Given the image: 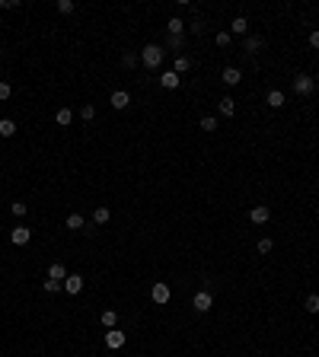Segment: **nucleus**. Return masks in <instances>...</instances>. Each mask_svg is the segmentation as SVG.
Listing matches in <instances>:
<instances>
[{"instance_id": "1", "label": "nucleus", "mask_w": 319, "mask_h": 357, "mask_svg": "<svg viewBox=\"0 0 319 357\" xmlns=\"http://www.w3.org/2000/svg\"><path fill=\"white\" fill-rule=\"evenodd\" d=\"M163 58H166L163 45H144V48H141V64L150 67V71H157V67L163 64Z\"/></svg>"}, {"instance_id": "2", "label": "nucleus", "mask_w": 319, "mask_h": 357, "mask_svg": "<svg viewBox=\"0 0 319 357\" xmlns=\"http://www.w3.org/2000/svg\"><path fill=\"white\" fill-rule=\"evenodd\" d=\"M313 90H316V80L309 74H297L294 77V93L297 96H313Z\"/></svg>"}, {"instance_id": "3", "label": "nucleus", "mask_w": 319, "mask_h": 357, "mask_svg": "<svg viewBox=\"0 0 319 357\" xmlns=\"http://www.w3.org/2000/svg\"><path fill=\"white\" fill-rule=\"evenodd\" d=\"M169 297H172L169 284H163V281H157V284L150 287V300L157 303V306H166V303H169Z\"/></svg>"}, {"instance_id": "4", "label": "nucleus", "mask_w": 319, "mask_h": 357, "mask_svg": "<svg viewBox=\"0 0 319 357\" xmlns=\"http://www.w3.org/2000/svg\"><path fill=\"white\" fill-rule=\"evenodd\" d=\"M125 341H128V335L118 332V328H109V332H106V347H109V351H122Z\"/></svg>"}, {"instance_id": "5", "label": "nucleus", "mask_w": 319, "mask_h": 357, "mask_svg": "<svg viewBox=\"0 0 319 357\" xmlns=\"http://www.w3.org/2000/svg\"><path fill=\"white\" fill-rule=\"evenodd\" d=\"M192 306H195L198 312H208V309L214 306V297H211V290H198L195 297H192Z\"/></svg>"}, {"instance_id": "6", "label": "nucleus", "mask_w": 319, "mask_h": 357, "mask_svg": "<svg viewBox=\"0 0 319 357\" xmlns=\"http://www.w3.org/2000/svg\"><path fill=\"white\" fill-rule=\"evenodd\" d=\"M160 86L163 90H179V86H182V77H179L176 71H163L160 74Z\"/></svg>"}, {"instance_id": "7", "label": "nucleus", "mask_w": 319, "mask_h": 357, "mask_svg": "<svg viewBox=\"0 0 319 357\" xmlns=\"http://www.w3.org/2000/svg\"><path fill=\"white\" fill-rule=\"evenodd\" d=\"M32 239V230H29V226H13V233H10V242H13V246H26V242H29Z\"/></svg>"}, {"instance_id": "8", "label": "nucleus", "mask_w": 319, "mask_h": 357, "mask_svg": "<svg viewBox=\"0 0 319 357\" xmlns=\"http://www.w3.org/2000/svg\"><path fill=\"white\" fill-rule=\"evenodd\" d=\"M268 217H271L268 204H255L252 211H249V220H252V223H258V226H262V223H268Z\"/></svg>"}, {"instance_id": "9", "label": "nucleus", "mask_w": 319, "mask_h": 357, "mask_svg": "<svg viewBox=\"0 0 319 357\" xmlns=\"http://www.w3.org/2000/svg\"><path fill=\"white\" fill-rule=\"evenodd\" d=\"M109 106L112 109H128V106H131V96H128L125 90H115V93L109 96Z\"/></svg>"}, {"instance_id": "10", "label": "nucleus", "mask_w": 319, "mask_h": 357, "mask_svg": "<svg viewBox=\"0 0 319 357\" xmlns=\"http://www.w3.org/2000/svg\"><path fill=\"white\" fill-rule=\"evenodd\" d=\"M220 80L227 83V86H236L239 80H243V71L239 67H223V74H220Z\"/></svg>"}, {"instance_id": "11", "label": "nucleus", "mask_w": 319, "mask_h": 357, "mask_svg": "<svg viewBox=\"0 0 319 357\" xmlns=\"http://www.w3.org/2000/svg\"><path fill=\"white\" fill-rule=\"evenodd\" d=\"M172 71H176L179 77L188 74V71H192V58H188V55H176V61H172Z\"/></svg>"}, {"instance_id": "12", "label": "nucleus", "mask_w": 319, "mask_h": 357, "mask_svg": "<svg viewBox=\"0 0 319 357\" xmlns=\"http://www.w3.org/2000/svg\"><path fill=\"white\" fill-rule=\"evenodd\" d=\"M246 32H249V20L246 16H236V20L230 23V36H243L246 39Z\"/></svg>"}, {"instance_id": "13", "label": "nucleus", "mask_w": 319, "mask_h": 357, "mask_svg": "<svg viewBox=\"0 0 319 357\" xmlns=\"http://www.w3.org/2000/svg\"><path fill=\"white\" fill-rule=\"evenodd\" d=\"M64 290L77 297V293L83 290V277H80V274H67V281H64Z\"/></svg>"}, {"instance_id": "14", "label": "nucleus", "mask_w": 319, "mask_h": 357, "mask_svg": "<svg viewBox=\"0 0 319 357\" xmlns=\"http://www.w3.org/2000/svg\"><path fill=\"white\" fill-rule=\"evenodd\" d=\"M166 32H169V36H182V32H185V20H182V16H169Z\"/></svg>"}, {"instance_id": "15", "label": "nucleus", "mask_w": 319, "mask_h": 357, "mask_svg": "<svg viewBox=\"0 0 319 357\" xmlns=\"http://www.w3.org/2000/svg\"><path fill=\"white\" fill-rule=\"evenodd\" d=\"M258 48H262V36H246L243 39V51H246V55H258Z\"/></svg>"}, {"instance_id": "16", "label": "nucleus", "mask_w": 319, "mask_h": 357, "mask_svg": "<svg viewBox=\"0 0 319 357\" xmlns=\"http://www.w3.org/2000/svg\"><path fill=\"white\" fill-rule=\"evenodd\" d=\"M67 274H71V271H67L61 262H55V265L48 268V277H51V281H61V284H64V281H67Z\"/></svg>"}, {"instance_id": "17", "label": "nucleus", "mask_w": 319, "mask_h": 357, "mask_svg": "<svg viewBox=\"0 0 319 357\" xmlns=\"http://www.w3.org/2000/svg\"><path fill=\"white\" fill-rule=\"evenodd\" d=\"M265 102H268L271 109H281L284 102H287V96H284L281 90H268V96H265Z\"/></svg>"}, {"instance_id": "18", "label": "nucleus", "mask_w": 319, "mask_h": 357, "mask_svg": "<svg viewBox=\"0 0 319 357\" xmlns=\"http://www.w3.org/2000/svg\"><path fill=\"white\" fill-rule=\"evenodd\" d=\"M99 322L106 325V332H109V328H118V312H115V309H102Z\"/></svg>"}, {"instance_id": "19", "label": "nucleus", "mask_w": 319, "mask_h": 357, "mask_svg": "<svg viewBox=\"0 0 319 357\" xmlns=\"http://www.w3.org/2000/svg\"><path fill=\"white\" fill-rule=\"evenodd\" d=\"M220 115H227V118L236 115V99H233V96H223V99H220Z\"/></svg>"}, {"instance_id": "20", "label": "nucleus", "mask_w": 319, "mask_h": 357, "mask_svg": "<svg viewBox=\"0 0 319 357\" xmlns=\"http://www.w3.org/2000/svg\"><path fill=\"white\" fill-rule=\"evenodd\" d=\"M55 121H58V125H61V128H67V125H71V121H74V112L67 109V106H64V109H58V112H55Z\"/></svg>"}, {"instance_id": "21", "label": "nucleus", "mask_w": 319, "mask_h": 357, "mask_svg": "<svg viewBox=\"0 0 319 357\" xmlns=\"http://www.w3.org/2000/svg\"><path fill=\"white\" fill-rule=\"evenodd\" d=\"M16 134V121L13 118H0V137H13Z\"/></svg>"}, {"instance_id": "22", "label": "nucleus", "mask_w": 319, "mask_h": 357, "mask_svg": "<svg viewBox=\"0 0 319 357\" xmlns=\"http://www.w3.org/2000/svg\"><path fill=\"white\" fill-rule=\"evenodd\" d=\"M67 230H86L83 214H71V217H67Z\"/></svg>"}, {"instance_id": "23", "label": "nucleus", "mask_w": 319, "mask_h": 357, "mask_svg": "<svg viewBox=\"0 0 319 357\" xmlns=\"http://www.w3.org/2000/svg\"><path fill=\"white\" fill-rule=\"evenodd\" d=\"M93 223H96V226H102V223H109V207H96V211H93Z\"/></svg>"}, {"instance_id": "24", "label": "nucleus", "mask_w": 319, "mask_h": 357, "mask_svg": "<svg viewBox=\"0 0 319 357\" xmlns=\"http://www.w3.org/2000/svg\"><path fill=\"white\" fill-rule=\"evenodd\" d=\"M303 306H306V312H313V316H316V312H319V293H309V297L303 300Z\"/></svg>"}, {"instance_id": "25", "label": "nucleus", "mask_w": 319, "mask_h": 357, "mask_svg": "<svg viewBox=\"0 0 319 357\" xmlns=\"http://www.w3.org/2000/svg\"><path fill=\"white\" fill-rule=\"evenodd\" d=\"M201 131H208V134H214V131H217V118L204 115V118H201Z\"/></svg>"}, {"instance_id": "26", "label": "nucleus", "mask_w": 319, "mask_h": 357, "mask_svg": "<svg viewBox=\"0 0 319 357\" xmlns=\"http://www.w3.org/2000/svg\"><path fill=\"white\" fill-rule=\"evenodd\" d=\"M214 42H217V48H230L233 36H230V32H217V36H214Z\"/></svg>"}, {"instance_id": "27", "label": "nucleus", "mask_w": 319, "mask_h": 357, "mask_svg": "<svg viewBox=\"0 0 319 357\" xmlns=\"http://www.w3.org/2000/svg\"><path fill=\"white\" fill-rule=\"evenodd\" d=\"M80 118L83 121H93V118H96V109H93L90 102H83V106H80Z\"/></svg>"}, {"instance_id": "28", "label": "nucleus", "mask_w": 319, "mask_h": 357, "mask_svg": "<svg viewBox=\"0 0 319 357\" xmlns=\"http://www.w3.org/2000/svg\"><path fill=\"white\" fill-rule=\"evenodd\" d=\"M185 42H182V36H166V48H172V51H179Z\"/></svg>"}, {"instance_id": "29", "label": "nucleus", "mask_w": 319, "mask_h": 357, "mask_svg": "<svg viewBox=\"0 0 319 357\" xmlns=\"http://www.w3.org/2000/svg\"><path fill=\"white\" fill-rule=\"evenodd\" d=\"M137 61H141V55H131V51H125V55H122V67H134Z\"/></svg>"}, {"instance_id": "30", "label": "nucleus", "mask_w": 319, "mask_h": 357, "mask_svg": "<svg viewBox=\"0 0 319 357\" xmlns=\"http://www.w3.org/2000/svg\"><path fill=\"white\" fill-rule=\"evenodd\" d=\"M58 13L71 16V13H74V0H58Z\"/></svg>"}, {"instance_id": "31", "label": "nucleus", "mask_w": 319, "mask_h": 357, "mask_svg": "<svg viewBox=\"0 0 319 357\" xmlns=\"http://www.w3.org/2000/svg\"><path fill=\"white\" fill-rule=\"evenodd\" d=\"M10 211H13V217H26V211H29V207H26L23 201H13V204H10Z\"/></svg>"}, {"instance_id": "32", "label": "nucleus", "mask_w": 319, "mask_h": 357, "mask_svg": "<svg viewBox=\"0 0 319 357\" xmlns=\"http://www.w3.org/2000/svg\"><path fill=\"white\" fill-rule=\"evenodd\" d=\"M255 249L262 252V255H268V252L274 249V242H271V239H258V246H255Z\"/></svg>"}, {"instance_id": "33", "label": "nucleus", "mask_w": 319, "mask_h": 357, "mask_svg": "<svg viewBox=\"0 0 319 357\" xmlns=\"http://www.w3.org/2000/svg\"><path fill=\"white\" fill-rule=\"evenodd\" d=\"M42 287H45V293H58V287H64V284H61V281H51V277H48Z\"/></svg>"}, {"instance_id": "34", "label": "nucleus", "mask_w": 319, "mask_h": 357, "mask_svg": "<svg viewBox=\"0 0 319 357\" xmlns=\"http://www.w3.org/2000/svg\"><path fill=\"white\" fill-rule=\"evenodd\" d=\"M10 96H13V86L4 80V83H0V99H10Z\"/></svg>"}, {"instance_id": "35", "label": "nucleus", "mask_w": 319, "mask_h": 357, "mask_svg": "<svg viewBox=\"0 0 319 357\" xmlns=\"http://www.w3.org/2000/svg\"><path fill=\"white\" fill-rule=\"evenodd\" d=\"M20 7V0H0V10H16Z\"/></svg>"}, {"instance_id": "36", "label": "nucleus", "mask_w": 319, "mask_h": 357, "mask_svg": "<svg viewBox=\"0 0 319 357\" xmlns=\"http://www.w3.org/2000/svg\"><path fill=\"white\" fill-rule=\"evenodd\" d=\"M309 45H313V48H319V29H313V32H309Z\"/></svg>"}, {"instance_id": "37", "label": "nucleus", "mask_w": 319, "mask_h": 357, "mask_svg": "<svg viewBox=\"0 0 319 357\" xmlns=\"http://www.w3.org/2000/svg\"><path fill=\"white\" fill-rule=\"evenodd\" d=\"M0 51H4V45H0Z\"/></svg>"}]
</instances>
